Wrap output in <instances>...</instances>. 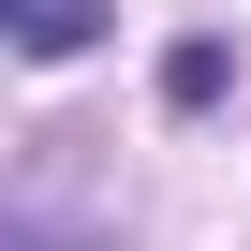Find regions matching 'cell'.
<instances>
[{"label":"cell","instance_id":"1","mask_svg":"<svg viewBox=\"0 0 251 251\" xmlns=\"http://www.w3.org/2000/svg\"><path fill=\"white\" fill-rule=\"evenodd\" d=\"M0 30L30 59H74V45H103V0H0Z\"/></svg>","mask_w":251,"mask_h":251}]
</instances>
